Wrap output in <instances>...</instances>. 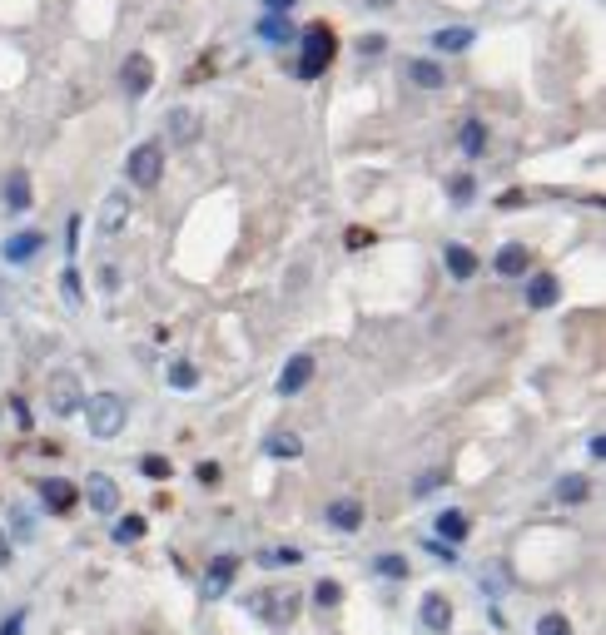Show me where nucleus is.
<instances>
[{
    "label": "nucleus",
    "mask_w": 606,
    "mask_h": 635,
    "mask_svg": "<svg viewBox=\"0 0 606 635\" xmlns=\"http://www.w3.org/2000/svg\"><path fill=\"white\" fill-rule=\"evenodd\" d=\"M120 85H125L129 100L150 95V85H154V65H150V55H129V60L120 65Z\"/></svg>",
    "instance_id": "obj_8"
},
{
    "label": "nucleus",
    "mask_w": 606,
    "mask_h": 635,
    "mask_svg": "<svg viewBox=\"0 0 606 635\" xmlns=\"http://www.w3.org/2000/svg\"><path fill=\"white\" fill-rule=\"evenodd\" d=\"M85 501H89V511L114 516V511H120V486H114V476L89 472V476H85Z\"/></svg>",
    "instance_id": "obj_6"
},
{
    "label": "nucleus",
    "mask_w": 606,
    "mask_h": 635,
    "mask_svg": "<svg viewBox=\"0 0 606 635\" xmlns=\"http://www.w3.org/2000/svg\"><path fill=\"white\" fill-rule=\"evenodd\" d=\"M5 209H11V213H26L30 209V174H26V169H15V174L5 179Z\"/></svg>",
    "instance_id": "obj_19"
},
{
    "label": "nucleus",
    "mask_w": 606,
    "mask_h": 635,
    "mask_svg": "<svg viewBox=\"0 0 606 635\" xmlns=\"http://www.w3.org/2000/svg\"><path fill=\"white\" fill-rule=\"evenodd\" d=\"M26 631V610H15V616H5V625H0V635H20Z\"/></svg>",
    "instance_id": "obj_36"
},
{
    "label": "nucleus",
    "mask_w": 606,
    "mask_h": 635,
    "mask_svg": "<svg viewBox=\"0 0 606 635\" xmlns=\"http://www.w3.org/2000/svg\"><path fill=\"white\" fill-rule=\"evenodd\" d=\"M556 298H562V283H556L552 274H537V278H527V308H552Z\"/></svg>",
    "instance_id": "obj_16"
},
{
    "label": "nucleus",
    "mask_w": 606,
    "mask_h": 635,
    "mask_svg": "<svg viewBox=\"0 0 606 635\" xmlns=\"http://www.w3.org/2000/svg\"><path fill=\"white\" fill-rule=\"evenodd\" d=\"M60 293H65V303H80V274L75 268H65L60 274Z\"/></svg>",
    "instance_id": "obj_34"
},
{
    "label": "nucleus",
    "mask_w": 606,
    "mask_h": 635,
    "mask_svg": "<svg viewBox=\"0 0 606 635\" xmlns=\"http://www.w3.org/2000/svg\"><path fill=\"white\" fill-rule=\"evenodd\" d=\"M293 561H299V551H293V546H278V551H259V566H268V571H274V566H293Z\"/></svg>",
    "instance_id": "obj_29"
},
{
    "label": "nucleus",
    "mask_w": 606,
    "mask_h": 635,
    "mask_svg": "<svg viewBox=\"0 0 606 635\" xmlns=\"http://www.w3.org/2000/svg\"><path fill=\"white\" fill-rule=\"evenodd\" d=\"M468 536V516L462 511H438V541L442 546H457Z\"/></svg>",
    "instance_id": "obj_22"
},
{
    "label": "nucleus",
    "mask_w": 606,
    "mask_h": 635,
    "mask_svg": "<svg viewBox=\"0 0 606 635\" xmlns=\"http://www.w3.org/2000/svg\"><path fill=\"white\" fill-rule=\"evenodd\" d=\"M472 30L468 26H447V30H438V35H432V50H442V55H462L472 45Z\"/></svg>",
    "instance_id": "obj_18"
},
{
    "label": "nucleus",
    "mask_w": 606,
    "mask_h": 635,
    "mask_svg": "<svg viewBox=\"0 0 606 635\" xmlns=\"http://www.w3.org/2000/svg\"><path fill=\"white\" fill-rule=\"evenodd\" d=\"M40 501L65 516V511L80 501V486H75V482H65V476H45V482H40Z\"/></svg>",
    "instance_id": "obj_10"
},
{
    "label": "nucleus",
    "mask_w": 606,
    "mask_h": 635,
    "mask_svg": "<svg viewBox=\"0 0 606 635\" xmlns=\"http://www.w3.org/2000/svg\"><path fill=\"white\" fill-rule=\"evenodd\" d=\"M358 50H363V55H378V50H383V35H363V40H358Z\"/></svg>",
    "instance_id": "obj_38"
},
{
    "label": "nucleus",
    "mask_w": 606,
    "mask_h": 635,
    "mask_svg": "<svg viewBox=\"0 0 606 635\" xmlns=\"http://www.w3.org/2000/svg\"><path fill=\"white\" fill-rule=\"evenodd\" d=\"M169 139L175 144H194L199 139V120L190 110H169Z\"/></svg>",
    "instance_id": "obj_23"
},
{
    "label": "nucleus",
    "mask_w": 606,
    "mask_h": 635,
    "mask_svg": "<svg viewBox=\"0 0 606 635\" xmlns=\"http://www.w3.org/2000/svg\"><path fill=\"white\" fill-rule=\"evenodd\" d=\"M125 224H129V194H120V189H114L110 199H105V209H100V234L114 238Z\"/></svg>",
    "instance_id": "obj_12"
},
{
    "label": "nucleus",
    "mask_w": 606,
    "mask_h": 635,
    "mask_svg": "<svg viewBox=\"0 0 606 635\" xmlns=\"http://www.w3.org/2000/svg\"><path fill=\"white\" fill-rule=\"evenodd\" d=\"M442 259H447V274L453 278H478V253L462 249V244H447L442 249Z\"/></svg>",
    "instance_id": "obj_17"
},
{
    "label": "nucleus",
    "mask_w": 606,
    "mask_h": 635,
    "mask_svg": "<svg viewBox=\"0 0 606 635\" xmlns=\"http://www.w3.org/2000/svg\"><path fill=\"white\" fill-rule=\"evenodd\" d=\"M234 576H239V556H214V561H209V571H204L199 596L204 600H224L229 585H234Z\"/></svg>",
    "instance_id": "obj_5"
},
{
    "label": "nucleus",
    "mask_w": 606,
    "mask_h": 635,
    "mask_svg": "<svg viewBox=\"0 0 606 635\" xmlns=\"http://www.w3.org/2000/svg\"><path fill=\"white\" fill-rule=\"evenodd\" d=\"M259 35H264L268 45H293L299 30L289 26V15H264V20H259Z\"/></svg>",
    "instance_id": "obj_21"
},
{
    "label": "nucleus",
    "mask_w": 606,
    "mask_h": 635,
    "mask_svg": "<svg viewBox=\"0 0 606 635\" xmlns=\"http://www.w3.org/2000/svg\"><path fill=\"white\" fill-rule=\"evenodd\" d=\"M343 244H348V249H368V244H373V234H368V228H348V238H343Z\"/></svg>",
    "instance_id": "obj_37"
},
{
    "label": "nucleus",
    "mask_w": 606,
    "mask_h": 635,
    "mask_svg": "<svg viewBox=\"0 0 606 635\" xmlns=\"http://www.w3.org/2000/svg\"><path fill=\"white\" fill-rule=\"evenodd\" d=\"M264 5H268V15H289L299 0H264Z\"/></svg>",
    "instance_id": "obj_39"
},
{
    "label": "nucleus",
    "mask_w": 606,
    "mask_h": 635,
    "mask_svg": "<svg viewBox=\"0 0 606 635\" xmlns=\"http://www.w3.org/2000/svg\"><path fill=\"white\" fill-rule=\"evenodd\" d=\"M303 55H299V80H318L323 70L333 65V55H338V35H333V26H308L299 35Z\"/></svg>",
    "instance_id": "obj_2"
},
{
    "label": "nucleus",
    "mask_w": 606,
    "mask_h": 635,
    "mask_svg": "<svg viewBox=\"0 0 606 635\" xmlns=\"http://www.w3.org/2000/svg\"><path fill=\"white\" fill-rule=\"evenodd\" d=\"M45 402H50L55 417H70V412H80V402H85V392H80V377H75V373H55L50 383H45Z\"/></svg>",
    "instance_id": "obj_4"
},
{
    "label": "nucleus",
    "mask_w": 606,
    "mask_h": 635,
    "mask_svg": "<svg viewBox=\"0 0 606 635\" xmlns=\"http://www.w3.org/2000/svg\"><path fill=\"white\" fill-rule=\"evenodd\" d=\"M373 571H378V576H388V581H403V576H408V561H403V556H392V551H388V556H378V561H373Z\"/></svg>",
    "instance_id": "obj_27"
},
{
    "label": "nucleus",
    "mask_w": 606,
    "mask_h": 635,
    "mask_svg": "<svg viewBox=\"0 0 606 635\" xmlns=\"http://www.w3.org/2000/svg\"><path fill=\"white\" fill-rule=\"evenodd\" d=\"M432 486H442V472H423V476H417V486H413V492H417V497H428Z\"/></svg>",
    "instance_id": "obj_35"
},
{
    "label": "nucleus",
    "mask_w": 606,
    "mask_h": 635,
    "mask_svg": "<svg viewBox=\"0 0 606 635\" xmlns=\"http://www.w3.org/2000/svg\"><path fill=\"white\" fill-rule=\"evenodd\" d=\"M129 422V407L120 392H95V398H85V427L89 437H100V442H110V437H120Z\"/></svg>",
    "instance_id": "obj_1"
},
{
    "label": "nucleus",
    "mask_w": 606,
    "mask_h": 635,
    "mask_svg": "<svg viewBox=\"0 0 606 635\" xmlns=\"http://www.w3.org/2000/svg\"><path fill=\"white\" fill-rule=\"evenodd\" d=\"M299 452H303V437H293V432L268 437V457H299Z\"/></svg>",
    "instance_id": "obj_25"
},
{
    "label": "nucleus",
    "mask_w": 606,
    "mask_h": 635,
    "mask_svg": "<svg viewBox=\"0 0 606 635\" xmlns=\"http://www.w3.org/2000/svg\"><path fill=\"white\" fill-rule=\"evenodd\" d=\"M323 516H329V526H338V531H358V526H363V501L338 497V501L323 507Z\"/></svg>",
    "instance_id": "obj_11"
},
{
    "label": "nucleus",
    "mask_w": 606,
    "mask_h": 635,
    "mask_svg": "<svg viewBox=\"0 0 606 635\" xmlns=\"http://www.w3.org/2000/svg\"><path fill=\"white\" fill-rule=\"evenodd\" d=\"M139 472L150 476V482H165V476H169V461H165V457H139Z\"/></svg>",
    "instance_id": "obj_33"
},
{
    "label": "nucleus",
    "mask_w": 606,
    "mask_h": 635,
    "mask_svg": "<svg viewBox=\"0 0 606 635\" xmlns=\"http://www.w3.org/2000/svg\"><path fill=\"white\" fill-rule=\"evenodd\" d=\"M338 600H343L338 581H318V591H314V606H323V610H329V606H338Z\"/></svg>",
    "instance_id": "obj_31"
},
{
    "label": "nucleus",
    "mask_w": 606,
    "mask_h": 635,
    "mask_svg": "<svg viewBox=\"0 0 606 635\" xmlns=\"http://www.w3.org/2000/svg\"><path fill=\"white\" fill-rule=\"evenodd\" d=\"M423 625L442 635L447 625H453V600H447V596H438V591H432V596H423Z\"/></svg>",
    "instance_id": "obj_15"
},
{
    "label": "nucleus",
    "mask_w": 606,
    "mask_h": 635,
    "mask_svg": "<svg viewBox=\"0 0 606 635\" xmlns=\"http://www.w3.org/2000/svg\"><path fill=\"white\" fill-rule=\"evenodd\" d=\"M5 561H11V536L0 531V566H5Z\"/></svg>",
    "instance_id": "obj_41"
},
{
    "label": "nucleus",
    "mask_w": 606,
    "mask_h": 635,
    "mask_svg": "<svg viewBox=\"0 0 606 635\" xmlns=\"http://www.w3.org/2000/svg\"><path fill=\"white\" fill-rule=\"evenodd\" d=\"M537 635H571L567 616H556V610H547L542 621H537Z\"/></svg>",
    "instance_id": "obj_30"
},
{
    "label": "nucleus",
    "mask_w": 606,
    "mask_h": 635,
    "mask_svg": "<svg viewBox=\"0 0 606 635\" xmlns=\"http://www.w3.org/2000/svg\"><path fill=\"white\" fill-rule=\"evenodd\" d=\"M159 174H165V150H159V144H135L125 159V179L135 189H154Z\"/></svg>",
    "instance_id": "obj_3"
},
{
    "label": "nucleus",
    "mask_w": 606,
    "mask_h": 635,
    "mask_svg": "<svg viewBox=\"0 0 606 635\" xmlns=\"http://www.w3.org/2000/svg\"><path fill=\"white\" fill-rule=\"evenodd\" d=\"M447 194H453V204H468L472 199V174H453L447 179Z\"/></svg>",
    "instance_id": "obj_32"
},
{
    "label": "nucleus",
    "mask_w": 606,
    "mask_h": 635,
    "mask_svg": "<svg viewBox=\"0 0 606 635\" xmlns=\"http://www.w3.org/2000/svg\"><path fill=\"white\" fill-rule=\"evenodd\" d=\"M40 249H45V234H40V228H26V234H11L5 244H0V259L5 263H30Z\"/></svg>",
    "instance_id": "obj_9"
},
{
    "label": "nucleus",
    "mask_w": 606,
    "mask_h": 635,
    "mask_svg": "<svg viewBox=\"0 0 606 635\" xmlns=\"http://www.w3.org/2000/svg\"><path fill=\"white\" fill-rule=\"evenodd\" d=\"M592 497V482H587V476H556V501H562V507H581V501Z\"/></svg>",
    "instance_id": "obj_20"
},
{
    "label": "nucleus",
    "mask_w": 606,
    "mask_h": 635,
    "mask_svg": "<svg viewBox=\"0 0 606 635\" xmlns=\"http://www.w3.org/2000/svg\"><path fill=\"white\" fill-rule=\"evenodd\" d=\"M403 75L413 80L417 89H442L447 85V75H442L438 60H403Z\"/></svg>",
    "instance_id": "obj_14"
},
{
    "label": "nucleus",
    "mask_w": 606,
    "mask_h": 635,
    "mask_svg": "<svg viewBox=\"0 0 606 635\" xmlns=\"http://www.w3.org/2000/svg\"><path fill=\"white\" fill-rule=\"evenodd\" d=\"M308 383H314V358H308V352H293V358L284 362V373H278V398H299Z\"/></svg>",
    "instance_id": "obj_7"
},
{
    "label": "nucleus",
    "mask_w": 606,
    "mask_h": 635,
    "mask_svg": "<svg viewBox=\"0 0 606 635\" xmlns=\"http://www.w3.org/2000/svg\"><path fill=\"white\" fill-rule=\"evenodd\" d=\"M144 536V516H120V526H114V541H139Z\"/></svg>",
    "instance_id": "obj_28"
},
{
    "label": "nucleus",
    "mask_w": 606,
    "mask_h": 635,
    "mask_svg": "<svg viewBox=\"0 0 606 635\" xmlns=\"http://www.w3.org/2000/svg\"><path fill=\"white\" fill-rule=\"evenodd\" d=\"M368 5H373V11H388V5H398V0H368Z\"/></svg>",
    "instance_id": "obj_42"
},
{
    "label": "nucleus",
    "mask_w": 606,
    "mask_h": 635,
    "mask_svg": "<svg viewBox=\"0 0 606 635\" xmlns=\"http://www.w3.org/2000/svg\"><path fill=\"white\" fill-rule=\"evenodd\" d=\"M493 268L502 278H522L532 268V253L522 249V244H502V249H497V259H493Z\"/></svg>",
    "instance_id": "obj_13"
},
{
    "label": "nucleus",
    "mask_w": 606,
    "mask_h": 635,
    "mask_svg": "<svg viewBox=\"0 0 606 635\" xmlns=\"http://www.w3.org/2000/svg\"><path fill=\"white\" fill-rule=\"evenodd\" d=\"M169 387H179V392L199 387V373H194V362H169Z\"/></svg>",
    "instance_id": "obj_26"
},
{
    "label": "nucleus",
    "mask_w": 606,
    "mask_h": 635,
    "mask_svg": "<svg viewBox=\"0 0 606 635\" xmlns=\"http://www.w3.org/2000/svg\"><path fill=\"white\" fill-rule=\"evenodd\" d=\"M199 482H204V486L219 482V467H214V461H204V467H199Z\"/></svg>",
    "instance_id": "obj_40"
},
{
    "label": "nucleus",
    "mask_w": 606,
    "mask_h": 635,
    "mask_svg": "<svg viewBox=\"0 0 606 635\" xmlns=\"http://www.w3.org/2000/svg\"><path fill=\"white\" fill-rule=\"evenodd\" d=\"M457 144H462V154H482L487 150V125H482V120H468V125L457 129Z\"/></svg>",
    "instance_id": "obj_24"
}]
</instances>
